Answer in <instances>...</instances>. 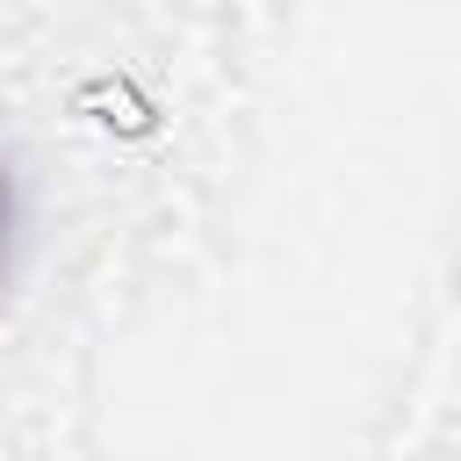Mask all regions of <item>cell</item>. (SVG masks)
I'll return each mask as SVG.
<instances>
[{
	"instance_id": "6da1fadb",
	"label": "cell",
	"mask_w": 461,
	"mask_h": 461,
	"mask_svg": "<svg viewBox=\"0 0 461 461\" xmlns=\"http://www.w3.org/2000/svg\"><path fill=\"white\" fill-rule=\"evenodd\" d=\"M14 238H22V187H14V166H7V151H0V281H7V267H14Z\"/></svg>"
}]
</instances>
